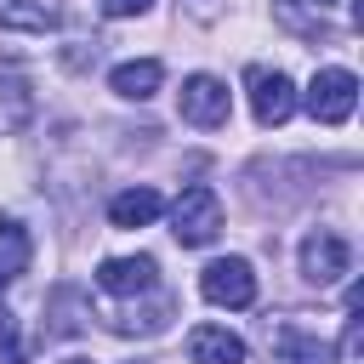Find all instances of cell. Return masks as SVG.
I'll list each match as a JSON object with an SVG mask.
<instances>
[{
	"mask_svg": "<svg viewBox=\"0 0 364 364\" xmlns=\"http://www.w3.org/2000/svg\"><path fill=\"white\" fill-rule=\"evenodd\" d=\"M171 233H176V245H188V250L210 245V239L222 233V199H216L210 188H182V199L171 205Z\"/></svg>",
	"mask_w": 364,
	"mask_h": 364,
	"instance_id": "cell-1",
	"label": "cell"
},
{
	"mask_svg": "<svg viewBox=\"0 0 364 364\" xmlns=\"http://www.w3.org/2000/svg\"><path fill=\"white\" fill-rule=\"evenodd\" d=\"M358 108V74L353 68H318L307 85V114L318 125H347Z\"/></svg>",
	"mask_w": 364,
	"mask_h": 364,
	"instance_id": "cell-2",
	"label": "cell"
},
{
	"mask_svg": "<svg viewBox=\"0 0 364 364\" xmlns=\"http://www.w3.org/2000/svg\"><path fill=\"white\" fill-rule=\"evenodd\" d=\"M176 108H182V119H188V125L216 131V125H228L233 97H228V85H222L216 74H188V80H182V91H176Z\"/></svg>",
	"mask_w": 364,
	"mask_h": 364,
	"instance_id": "cell-3",
	"label": "cell"
},
{
	"mask_svg": "<svg viewBox=\"0 0 364 364\" xmlns=\"http://www.w3.org/2000/svg\"><path fill=\"white\" fill-rule=\"evenodd\" d=\"M199 296H205L210 307H250V301H256V273H250V262H245V256L210 262V267L199 273Z\"/></svg>",
	"mask_w": 364,
	"mask_h": 364,
	"instance_id": "cell-4",
	"label": "cell"
},
{
	"mask_svg": "<svg viewBox=\"0 0 364 364\" xmlns=\"http://www.w3.org/2000/svg\"><path fill=\"white\" fill-rule=\"evenodd\" d=\"M296 80L290 74H279V68H250V114L262 119V125H284L290 114H296Z\"/></svg>",
	"mask_w": 364,
	"mask_h": 364,
	"instance_id": "cell-5",
	"label": "cell"
},
{
	"mask_svg": "<svg viewBox=\"0 0 364 364\" xmlns=\"http://www.w3.org/2000/svg\"><path fill=\"white\" fill-rule=\"evenodd\" d=\"M347 267H353V250H347V239H341V233L318 228V233H307V239H301V273H307L313 284H336Z\"/></svg>",
	"mask_w": 364,
	"mask_h": 364,
	"instance_id": "cell-6",
	"label": "cell"
},
{
	"mask_svg": "<svg viewBox=\"0 0 364 364\" xmlns=\"http://www.w3.org/2000/svg\"><path fill=\"white\" fill-rule=\"evenodd\" d=\"M154 284H159V262L154 256H108L97 267V290H108V296H142Z\"/></svg>",
	"mask_w": 364,
	"mask_h": 364,
	"instance_id": "cell-7",
	"label": "cell"
},
{
	"mask_svg": "<svg viewBox=\"0 0 364 364\" xmlns=\"http://www.w3.org/2000/svg\"><path fill=\"white\" fill-rule=\"evenodd\" d=\"M188 358L193 364H245V341L222 324H193L188 330Z\"/></svg>",
	"mask_w": 364,
	"mask_h": 364,
	"instance_id": "cell-8",
	"label": "cell"
},
{
	"mask_svg": "<svg viewBox=\"0 0 364 364\" xmlns=\"http://www.w3.org/2000/svg\"><path fill=\"white\" fill-rule=\"evenodd\" d=\"M159 80H165V68H159L154 57H136V63H119V68L108 74V85H114V97H125V102H148V97L159 91Z\"/></svg>",
	"mask_w": 364,
	"mask_h": 364,
	"instance_id": "cell-9",
	"label": "cell"
},
{
	"mask_svg": "<svg viewBox=\"0 0 364 364\" xmlns=\"http://www.w3.org/2000/svg\"><path fill=\"white\" fill-rule=\"evenodd\" d=\"M57 0H0V28H11V34H46V28H57Z\"/></svg>",
	"mask_w": 364,
	"mask_h": 364,
	"instance_id": "cell-10",
	"label": "cell"
},
{
	"mask_svg": "<svg viewBox=\"0 0 364 364\" xmlns=\"http://www.w3.org/2000/svg\"><path fill=\"white\" fill-rule=\"evenodd\" d=\"M159 210H165V199H159L154 188H125V193L108 199V222H114V228H148Z\"/></svg>",
	"mask_w": 364,
	"mask_h": 364,
	"instance_id": "cell-11",
	"label": "cell"
},
{
	"mask_svg": "<svg viewBox=\"0 0 364 364\" xmlns=\"http://www.w3.org/2000/svg\"><path fill=\"white\" fill-rule=\"evenodd\" d=\"M28 256H34V245H28V228L6 216V222H0V284L23 279V273H28Z\"/></svg>",
	"mask_w": 364,
	"mask_h": 364,
	"instance_id": "cell-12",
	"label": "cell"
},
{
	"mask_svg": "<svg viewBox=\"0 0 364 364\" xmlns=\"http://www.w3.org/2000/svg\"><path fill=\"white\" fill-rule=\"evenodd\" d=\"M28 114H34V97H28V85H23L17 74H0V131H17Z\"/></svg>",
	"mask_w": 364,
	"mask_h": 364,
	"instance_id": "cell-13",
	"label": "cell"
},
{
	"mask_svg": "<svg viewBox=\"0 0 364 364\" xmlns=\"http://www.w3.org/2000/svg\"><path fill=\"white\" fill-rule=\"evenodd\" d=\"M284 364H336V353L324 341H313V336H290L284 341Z\"/></svg>",
	"mask_w": 364,
	"mask_h": 364,
	"instance_id": "cell-14",
	"label": "cell"
},
{
	"mask_svg": "<svg viewBox=\"0 0 364 364\" xmlns=\"http://www.w3.org/2000/svg\"><path fill=\"white\" fill-rule=\"evenodd\" d=\"M148 6H154V0H102V11H108V17H142Z\"/></svg>",
	"mask_w": 364,
	"mask_h": 364,
	"instance_id": "cell-15",
	"label": "cell"
},
{
	"mask_svg": "<svg viewBox=\"0 0 364 364\" xmlns=\"http://www.w3.org/2000/svg\"><path fill=\"white\" fill-rule=\"evenodd\" d=\"M0 290H6V284H0Z\"/></svg>",
	"mask_w": 364,
	"mask_h": 364,
	"instance_id": "cell-16",
	"label": "cell"
}]
</instances>
